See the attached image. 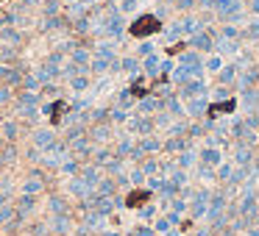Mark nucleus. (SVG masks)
Returning a JSON list of instances; mask_svg holds the SVG:
<instances>
[{
  "instance_id": "obj_13",
  "label": "nucleus",
  "mask_w": 259,
  "mask_h": 236,
  "mask_svg": "<svg viewBox=\"0 0 259 236\" xmlns=\"http://www.w3.org/2000/svg\"><path fill=\"white\" fill-rule=\"evenodd\" d=\"M137 147L145 156H159V153H164V139H159L156 133H148V136H139L137 139Z\"/></svg>"
},
{
  "instance_id": "obj_29",
  "label": "nucleus",
  "mask_w": 259,
  "mask_h": 236,
  "mask_svg": "<svg viewBox=\"0 0 259 236\" xmlns=\"http://www.w3.org/2000/svg\"><path fill=\"white\" fill-rule=\"evenodd\" d=\"M142 70H145V75H148V78H156L159 73H162V61L156 59V56H145L142 59Z\"/></svg>"
},
{
  "instance_id": "obj_42",
  "label": "nucleus",
  "mask_w": 259,
  "mask_h": 236,
  "mask_svg": "<svg viewBox=\"0 0 259 236\" xmlns=\"http://www.w3.org/2000/svg\"><path fill=\"white\" fill-rule=\"evenodd\" d=\"M204 70H209V73H220V70H223V61H220V56H212V59H206Z\"/></svg>"
},
{
  "instance_id": "obj_39",
  "label": "nucleus",
  "mask_w": 259,
  "mask_h": 236,
  "mask_svg": "<svg viewBox=\"0 0 259 236\" xmlns=\"http://www.w3.org/2000/svg\"><path fill=\"white\" fill-rule=\"evenodd\" d=\"M151 225H153V228H156V233H167V230H170V228H173V222H170V219H167V217H164V214H159V217H156V219H153V222H151Z\"/></svg>"
},
{
  "instance_id": "obj_4",
  "label": "nucleus",
  "mask_w": 259,
  "mask_h": 236,
  "mask_svg": "<svg viewBox=\"0 0 259 236\" xmlns=\"http://www.w3.org/2000/svg\"><path fill=\"white\" fill-rule=\"evenodd\" d=\"M14 208H17V219L20 222H28V219L36 217V208H39V197L36 194H25L20 192L14 197Z\"/></svg>"
},
{
  "instance_id": "obj_2",
  "label": "nucleus",
  "mask_w": 259,
  "mask_h": 236,
  "mask_svg": "<svg viewBox=\"0 0 259 236\" xmlns=\"http://www.w3.org/2000/svg\"><path fill=\"white\" fill-rule=\"evenodd\" d=\"M20 192H25V194H36V197L48 192V175H45V170L34 167V170L25 172V178L20 181Z\"/></svg>"
},
{
  "instance_id": "obj_37",
  "label": "nucleus",
  "mask_w": 259,
  "mask_h": 236,
  "mask_svg": "<svg viewBox=\"0 0 259 236\" xmlns=\"http://www.w3.org/2000/svg\"><path fill=\"white\" fill-rule=\"evenodd\" d=\"M170 181H173V183H176V186H179V189L190 186V170H181V167H179V170H176L173 175H170Z\"/></svg>"
},
{
  "instance_id": "obj_50",
  "label": "nucleus",
  "mask_w": 259,
  "mask_h": 236,
  "mask_svg": "<svg viewBox=\"0 0 259 236\" xmlns=\"http://www.w3.org/2000/svg\"><path fill=\"white\" fill-rule=\"evenodd\" d=\"M3 145H6V139H3V133H0V150H3Z\"/></svg>"
},
{
  "instance_id": "obj_46",
  "label": "nucleus",
  "mask_w": 259,
  "mask_h": 236,
  "mask_svg": "<svg viewBox=\"0 0 259 236\" xmlns=\"http://www.w3.org/2000/svg\"><path fill=\"white\" fill-rule=\"evenodd\" d=\"M101 236H126V233H120V230H112V228H106Z\"/></svg>"
},
{
  "instance_id": "obj_11",
  "label": "nucleus",
  "mask_w": 259,
  "mask_h": 236,
  "mask_svg": "<svg viewBox=\"0 0 259 236\" xmlns=\"http://www.w3.org/2000/svg\"><path fill=\"white\" fill-rule=\"evenodd\" d=\"M134 147H137V139H134V133H120V136H115V145H112V150H115V156L120 158H131Z\"/></svg>"
},
{
  "instance_id": "obj_23",
  "label": "nucleus",
  "mask_w": 259,
  "mask_h": 236,
  "mask_svg": "<svg viewBox=\"0 0 259 236\" xmlns=\"http://www.w3.org/2000/svg\"><path fill=\"white\" fill-rule=\"evenodd\" d=\"M176 164H179L181 170H195V167H198V150H195V147L181 150L179 156H176Z\"/></svg>"
},
{
  "instance_id": "obj_22",
  "label": "nucleus",
  "mask_w": 259,
  "mask_h": 236,
  "mask_svg": "<svg viewBox=\"0 0 259 236\" xmlns=\"http://www.w3.org/2000/svg\"><path fill=\"white\" fill-rule=\"evenodd\" d=\"M190 45H193V50H215V37L212 34H206V31H198V34H193L190 37Z\"/></svg>"
},
{
  "instance_id": "obj_16",
  "label": "nucleus",
  "mask_w": 259,
  "mask_h": 236,
  "mask_svg": "<svg viewBox=\"0 0 259 236\" xmlns=\"http://www.w3.org/2000/svg\"><path fill=\"white\" fill-rule=\"evenodd\" d=\"M159 31V20L153 17V14H148V17H139L137 23L131 25V34L134 37H145V34H156Z\"/></svg>"
},
{
  "instance_id": "obj_51",
  "label": "nucleus",
  "mask_w": 259,
  "mask_h": 236,
  "mask_svg": "<svg viewBox=\"0 0 259 236\" xmlns=\"http://www.w3.org/2000/svg\"><path fill=\"white\" fill-rule=\"evenodd\" d=\"M240 236H253V233H251V230H245V233H240Z\"/></svg>"
},
{
  "instance_id": "obj_35",
  "label": "nucleus",
  "mask_w": 259,
  "mask_h": 236,
  "mask_svg": "<svg viewBox=\"0 0 259 236\" xmlns=\"http://www.w3.org/2000/svg\"><path fill=\"white\" fill-rule=\"evenodd\" d=\"M156 217H159V208L153 206V203H145V206L139 208V219H142V222H153Z\"/></svg>"
},
{
  "instance_id": "obj_34",
  "label": "nucleus",
  "mask_w": 259,
  "mask_h": 236,
  "mask_svg": "<svg viewBox=\"0 0 259 236\" xmlns=\"http://www.w3.org/2000/svg\"><path fill=\"white\" fill-rule=\"evenodd\" d=\"M237 73H240L237 67H223V70L217 73V84H220V86H229V84H234V75H237Z\"/></svg>"
},
{
  "instance_id": "obj_25",
  "label": "nucleus",
  "mask_w": 259,
  "mask_h": 236,
  "mask_svg": "<svg viewBox=\"0 0 259 236\" xmlns=\"http://www.w3.org/2000/svg\"><path fill=\"white\" fill-rule=\"evenodd\" d=\"M117 192H120V183H117V178H112V175H103V181L95 186V194H106V197H115Z\"/></svg>"
},
{
  "instance_id": "obj_1",
  "label": "nucleus",
  "mask_w": 259,
  "mask_h": 236,
  "mask_svg": "<svg viewBox=\"0 0 259 236\" xmlns=\"http://www.w3.org/2000/svg\"><path fill=\"white\" fill-rule=\"evenodd\" d=\"M209 200H212V189L206 186H195L193 189V197H190V208H187V217L190 219H204L206 217V208H209Z\"/></svg>"
},
{
  "instance_id": "obj_28",
  "label": "nucleus",
  "mask_w": 259,
  "mask_h": 236,
  "mask_svg": "<svg viewBox=\"0 0 259 236\" xmlns=\"http://www.w3.org/2000/svg\"><path fill=\"white\" fill-rule=\"evenodd\" d=\"M128 117H131V111L123 109V106H117V103L109 109V122H112V125H126Z\"/></svg>"
},
{
  "instance_id": "obj_12",
  "label": "nucleus",
  "mask_w": 259,
  "mask_h": 236,
  "mask_svg": "<svg viewBox=\"0 0 259 236\" xmlns=\"http://www.w3.org/2000/svg\"><path fill=\"white\" fill-rule=\"evenodd\" d=\"M137 111L139 114H148V117H156L159 111H164V100L156 95H145L137 100Z\"/></svg>"
},
{
  "instance_id": "obj_19",
  "label": "nucleus",
  "mask_w": 259,
  "mask_h": 236,
  "mask_svg": "<svg viewBox=\"0 0 259 236\" xmlns=\"http://www.w3.org/2000/svg\"><path fill=\"white\" fill-rule=\"evenodd\" d=\"M78 175H81V178H87L92 186H98V183L103 181V175H106V172H103V167H98V164L84 161V164H81V172H78Z\"/></svg>"
},
{
  "instance_id": "obj_40",
  "label": "nucleus",
  "mask_w": 259,
  "mask_h": 236,
  "mask_svg": "<svg viewBox=\"0 0 259 236\" xmlns=\"http://www.w3.org/2000/svg\"><path fill=\"white\" fill-rule=\"evenodd\" d=\"M134 236H156V228H153L151 222H139V225H134Z\"/></svg>"
},
{
  "instance_id": "obj_41",
  "label": "nucleus",
  "mask_w": 259,
  "mask_h": 236,
  "mask_svg": "<svg viewBox=\"0 0 259 236\" xmlns=\"http://www.w3.org/2000/svg\"><path fill=\"white\" fill-rule=\"evenodd\" d=\"M215 170L217 167H206V164H198V167H195V172H198L201 181H215Z\"/></svg>"
},
{
  "instance_id": "obj_32",
  "label": "nucleus",
  "mask_w": 259,
  "mask_h": 236,
  "mask_svg": "<svg viewBox=\"0 0 259 236\" xmlns=\"http://www.w3.org/2000/svg\"><path fill=\"white\" fill-rule=\"evenodd\" d=\"M120 67H123V73H126V75L137 78V75H139V67H142V64H139V59H134V56H126V59L120 61Z\"/></svg>"
},
{
  "instance_id": "obj_10",
  "label": "nucleus",
  "mask_w": 259,
  "mask_h": 236,
  "mask_svg": "<svg viewBox=\"0 0 259 236\" xmlns=\"http://www.w3.org/2000/svg\"><path fill=\"white\" fill-rule=\"evenodd\" d=\"M87 133H90V139H92V145H109V139H115L112 136V122H95V125H90L87 128Z\"/></svg>"
},
{
  "instance_id": "obj_36",
  "label": "nucleus",
  "mask_w": 259,
  "mask_h": 236,
  "mask_svg": "<svg viewBox=\"0 0 259 236\" xmlns=\"http://www.w3.org/2000/svg\"><path fill=\"white\" fill-rule=\"evenodd\" d=\"M164 183H167V178H164V175H151L148 181H145V189H148V192H156V194H159Z\"/></svg>"
},
{
  "instance_id": "obj_17",
  "label": "nucleus",
  "mask_w": 259,
  "mask_h": 236,
  "mask_svg": "<svg viewBox=\"0 0 259 236\" xmlns=\"http://www.w3.org/2000/svg\"><path fill=\"white\" fill-rule=\"evenodd\" d=\"M206 114H209V100L206 97L187 100V120H206Z\"/></svg>"
},
{
  "instance_id": "obj_9",
  "label": "nucleus",
  "mask_w": 259,
  "mask_h": 236,
  "mask_svg": "<svg viewBox=\"0 0 259 236\" xmlns=\"http://www.w3.org/2000/svg\"><path fill=\"white\" fill-rule=\"evenodd\" d=\"M179 97L181 100H195V97H206V84L201 78H190L179 86Z\"/></svg>"
},
{
  "instance_id": "obj_15",
  "label": "nucleus",
  "mask_w": 259,
  "mask_h": 236,
  "mask_svg": "<svg viewBox=\"0 0 259 236\" xmlns=\"http://www.w3.org/2000/svg\"><path fill=\"white\" fill-rule=\"evenodd\" d=\"M75 208H70V200L61 194H50L48 197V217H61V214H72Z\"/></svg>"
},
{
  "instance_id": "obj_18",
  "label": "nucleus",
  "mask_w": 259,
  "mask_h": 236,
  "mask_svg": "<svg viewBox=\"0 0 259 236\" xmlns=\"http://www.w3.org/2000/svg\"><path fill=\"white\" fill-rule=\"evenodd\" d=\"M220 161H223V150H220V147L204 145V147L198 150V164H206V167H217Z\"/></svg>"
},
{
  "instance_id": "obj_45",
  "label": "nucleus",
  "mask_w": 259,
  "mask_h": 236,
  "mask_svg": "<svg viewBox=\"0 0 259 236\" xmlns=\"http://www.w3.org/2000/svg\"><path fill=\"white\" fill-rule=\"evenodd\" d=\"M153 53V45L151 42H142L139 45V56H151Z\"/></svg>"
},
{
  "instance_id": "obj_20",
  "label": "nucleus",
  "mask_w": 259,
  "mask_h": 236,
  "mask_svg": "<svg viewBox=\"0 0 259 236\" xmlns=\"http://www.w3.org/2000/svg\"><path fill=\"white\" fill-rule=\"evenodd\" d=\"M187 147H193L190 136H167V139H164V153H170V156H179V153L187 150Z\"/></svg>"
},
{
  "instance_id": "obj_52",
  "label": "nucleus",
  "mask_w": 259,
  "mask_h": 236,
  "mask_svg": "<svg viewBox=\"0 0 259 236\" xmlns=\"http://www.w3.org/2000/svg\"><path fill=\"white\" fill-rule=\"evenodd\" d=\"M6 236H17V233H6Z\"/></svg>"
},
{
  "instance_id": "obj_47",
  "label": "nucleus",
  "mask_w": 259,
  "mask_h": 236,
  "mask_svg": "<svg viewBox=\"0 0 259 236\" xmlns=\"http://www.w3.org/2000/svg\"><path fill=\"white\" fill-rule=\"evenodd\" d=\"M9 200H12V197H9V194H3V192H0V206H6Z\"/></svg>"
},
{
  "instance_id": "obj_38",
  "label": "nucleus",
  "mask_w": 259,
  "mask_h": 236,
  "mask_svg": "<svg viewBox=\"0 0 259 236\" xmlns=\"http://www.w3.org/2000/svg\"><path fill=\"white\" fill-rule=\"evenodd\" d=\"M87 86H90V78H87V75H72L70 78V89L72 92H84Z\"/></svg>"
},
{
  "instance_id": "obj_31",
  "label": "nucleus",
  "mask_w": 259,
  "mask_h": 236,
  "mask_svg": "<svg viewBox=\"0 0 259 236\" xmlns=\"http://www.w3.org/2000/svg\"><path fill=\"white\" fill-rule=\"evenodd\" d=\"M145 181H148V175L142 172V167H139V164H134L131 170H128V183H131V189L145 186Z\"/></svg>"
},
{
  "instance_id": "obj_8",
  "label": "nucleus",
  "mask_w": 259,
  "mask_h": 236,
  "mask_svg": "<svg viewBox=\"0 0 259 236\" xmlns=\"http://www.w3.org/2000/svg\"><path fill=\"white\" fill-rule=\"evenodd\" d=\"M106 219H109L106 214H101L98 208H92V211H84L78 217V225L87 228L90 233H103V230H106Z\"/></svg>"
},
{
  "instance_id": "obj_53",
  "label": "nucleus",
  "mask_w": 259,
  "mask_h": 236,
  "mask_svg": "<svg viewBox=\"0 0 259 236\" xmlns=\"http://www.w3.org/2000/svg\"><path fill=\"white\" fill-rule=\"evenodd\" d=\"M256 194H259V186H256Z\"/></svg>"
},
{
  "instance_id": "obj_48",
  "label": "nucleus",
  "mask_w": 259,
  "mask_h": 236,
  "mask_svg": "<svg viewBox=\"0 0 259 236\" xmlns=\"http://www.w3.org/2000/svg\"><path fill=\"white\" fill-rule=\"evenodd\" d=\"M251 9H253V12L259 14V0H253V3H251Z\"/></svg>"
},
{
  "instance_id": "obj_43",
  "label": "nucleus",
  "mask_w": 259,
  "mask_h": 236,
  "mask_svg": "<svg viewBox=\"0 0 259 236\" xmlns=\"http://www.w3.org/2000/svg\"><path fill=\"white\" fill-rule=\"evenodd\" d=\"M0 192H3V194H9V197L14 194V183H12V178L0 175ZM12 200H14V197H12Z\"/></svg>"
},
{
  "instance_id": "obj_44",
  "label": "nucleus",
  "mask_w": 259,
  "mask_h": 236,
  "mask_svg": "<svg viewBox=\"0 0 259 236\" xmlns=\"http://www.w3.org/2000/svg\"><path fill=\"white\" fill-rule=\"evenodd\" d=\"M6 103H14V97H12V86H0V106H6Z\"/></svg>"
},
{
  "instance_id": "obj_21",
  "label": "nucleus",
  "mask_w": 259,
  "mask_h": 236,
  "mask_svg": "<svg viewBox=\"0 0 259 236\" xmlns=\"http://www.w3.org/2000/svg\"><path fill=\"white\" fill-rule=\"evenodd\" d=\"M81 164H84V161H81L78 156H72V153H70V156H64V161H61L59 175H64V178H75V175L81 172Z\"/></svg>"
},
{
  "instance_id": "obj_6",
  "label": "nucleus",
  "mask_w": 259,
  "mask_h": 236,
  "mask_svg": "<svg viewBox=\"0 0 259 236\" xmlns=\"http://www.w3.org/2000/svg\"><path fill=\"white\" fill-rule=\"evenodd\" d=\"M67 194H70L75 203H81V200H90L92 194H95V186H92L87 178L75 175V178H67Z\"/></svg>"
},
{
  "instance_id": "obj_26",
  "label": "nucleus",
  "mask_w": 259,
  "mask_h": 236,
  "mask_svg": "<svg viewBox=\"0 0 259 236\" xmlns=\"http://www.w3.org/2000/svg\"><path fill=\"white\" fill-rule=\"evenodd\" d=\"M0 133H3V139H6V142L17 145V142H20V122L17 120H6L3 125H0Z\"/></svg>"
},
{
  "instance_id": "obj_7",
  "label": "nucleus",
  "mask_w": 259,
  "mask_h": 236,
  "mask_svg": "<svg viewBox=\"0 0 259 236\" xmlns=\"http://www.w3.org/2000/svg\"><path fill=\"white\" fill-rule=\"evenodd\" d=\"M128 133H134V136H148V133H153V128H156V117H148V114H131L126 122Z\"/></svg>"
},
{
  "instance_id": "obj_49",
  "label": "nucleus",
  "mask_w": 259,
  "mask_h": 236,
  "mask_svg": "<svg viewBox=\"0 0 259 236\" xmlns=\"http://www.w3.org/2000/svg\"><path fill=\"white\" fill-rule=\"evenodd\" d=\"M6 23V14H3V9H0V25Z\"/></svg>"
},
{
  "instance_id": "obj_5",
  "label": "nucleus",
  "mask_w": 259,
  "mask_h": 236,
  "mask_svg": "<svg viewBox=\"0 0 259 236\" xmlns=\"http://www.w3.org/2000/svg\"><path fill=\"white\" fill-rule=\"evenodd\" d=\"M56 142H59V133H56L53 128H36V131L31 133V150L34 153H48Z\"/></svg>"
},
{
  "instance_id": "obj_3",
  "label": "nucleus",
  "mask_w": 259,
  "mask_h": 236,
  "mask_svg": "<svg viewBox=\"0 0 259 236\" xmlns=\"http://www.w3.org/2000/svg\"><path fill=\"white\" fill-rule=\"evenodd\" d=\"M53 236H72L75 228H78V214H61V217H48L45 219Z\"/></svg>"
},
{
  "instance_id": "obj_14",
  "label": "nucleus",
  "mask_w": 259,
  "mask_h": 236,
  "mask_svg": "<svg viewBox=\"0 0 259 236\" xmlns=\"http://www.w3.org/2000/svg\"><path fill=\"white\" fill-rule=\"evenodd\" d=\"M231 161L234 164H240V167H251V161L256 158V147L253 145H234L231 147Z\"/></svg>"
},
{
  "instance_id": "obj_30",
  "label": "nucleus",
  "mask_w": 259,
  "mask_h": 236,
  "mask_svg": "<svg viewBox=\"0 0 259 236\" xmlns=\"http://www.w3.org/2000/svg\"><path fill=\"white\" fill-rule=\"evenodd\" d=\"M0 158H3V164H6V167H14V164H17V158H20V147L12 145V142H6V145H3V150H0Z\"/></svg>"
},
{
  "instance_id": "obj_24",
  "label": "nucleus",
  "mask_w": 259,
  "mask_h": 236,
  "mask_svg": "<svg viewBox=\"0 0 259 236\" xmlns=\"http://www.w3.org/2000/svg\"><path fill=\"white\" fill-rule=\"evenodd\" d=\"M103 172H106V175H112V178H120V175H126V158H120V156H112L106 164H103Z\"/></svg>"
},
{
  "instance_id": "obj_33",
  "label": "nucleus",
  "mask_w": 259,
  "mask_h": 236,
  "mask_svg": "<svg viewBox=\"0 0 259 236\" xmlns=\"http://www.w3.org/2000/svg\"><path fill=\"white\" fill-rule=\"evenodd\" d=\"M25 233L28 236H53L48 228V222H31V219H28V225H25Z\"/></svg>"
},
{
  "instance_id": "obj_27",
  "label": "nucleus",
  "mask_w": 259,
  "mask_h": 236,
  "mask_svg": "<svg viewBox=\"0 0 259 236\" xmlns=\"http://www.w3.org/2000/svg\"><path fill=\"white\" fill-rule=\"evenodd\" d=\"M231 172H234V161H220L217 164V170H215V183H220V186H226L229 183V178H231Z\"/></svg>"
}]
</instances>
